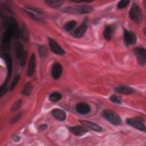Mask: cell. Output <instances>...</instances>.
Masks as SVG:
<instances>
[{
    "label": "cell",
    "mask_w": 146,
    "mask_h": 146,
    "mask_svg": "<svg viewBox=\"0 0 146 146\" xmlns=\"http://www.w3.org/2000/svg\"><path fill=\"white\" fill-rule=\"evenodd\" d=\"M94 8L89 5H82V6H68L64 9L63 11L67 13L71 14H87L92 12Z\"/></svg>",
    "instance_id": "obj_1"
},
{
    "label": "cell",
    "mask_w": 146,
    "mask_h": 146,
    "mask_svg": "<svg viewBox=\"0 0 146 146\" xmlns=\"http://www.w3.org/2000/svg\"><path fill=\"white\" fill-rule=\"evenodd\" d=\"M102 115L104 119L113 125H117L121 123L120 116L116 112L111 110H104L102 113Z\"/></svg>",
    "instance_id": "obj_2"
},
{
    "label": "cell",
    "mask_w": 146,
    "mask_h": 146,
    "mask_svg": "<svg viewBox=\"0 0 146 146\" xmlns=\"http://www.w3.org/2000/svg\"><path fill=\"white\" fill-rule=\"evenodd\" d=\"M129 17L130 18L136 23H140L141 21L142 14L140 9L135 3H133L131 6L129 11Z\"/></svg>",
    "instance_id": "obj_3"
},
{
    "label": "cell",
    "mask_w": 146,
    "mask_h": 146,
    "mask_svg": "<svg viewBox=\"0 0 146 146\" xmlns=\"http://www.w3.org/2000/svg\"><path fill=\"white\" fill-rule=\"evenodd\" d=\"M13 37L11 29L7 27L2 38V48L4 51H9L10 47L11 39Z\"/></svg>",
    "instance_id": "obj_4"
},
{
    "label": "cell",
    "mask_w": 146,
    "mask_h": 146,
    "mask_svg": "<svg viewBox=\"0 0 146 146\" xmlns=\"http://www.w3.org/2000/svg\"><path fill=\"white\" fill-rule=\"evenodd\" d=\"M126 122L128 124L135 127V128L145 132V126L144 124V121L141 117H132L128 118L126 120Z\"/></svg>",
    "instance_id": "obj_5"
},
{
    "label": "cell",
    "mask_w": 146,
    "mask_h": 146,
    "mask_svg": "<svg viewBox=\"0 0 146 146\" xmlns=\"http://www.w3.org/2000/svg\"><path fill=\"white\" fill-rule=\"evenodd\" d=\"M133 51L139 63L141 65H145L146 63V51L145 48L136 47Z\"/></svg>",
    "instance_id": "obj_6"
},
{
    "label": "cell",
    "mask_w": 146,
    "mask_h": 146,
    "mask_svg": "<svg viewBox=\"0 0 146 146\" xmlns=\"http://www.w3.org/2000/svg\"><path fill=\"white\" fill-rule=\"evenodd\" d=\"M48 42L50 50L52 52L58 55H63L65 53L64 50L54 39L48 38Z\"/></svg>",
    "instance_id": "obj_7"
},
{
    "label": "cell",
    "mask_w": 146,
    "mask_h": 146,
    "mask_svg": "<svg viewBox=\"0 0 146 146\" xmlns=\"http://www.w3.org/2000/svg\"><path fill=\"white\" fill-rule=\"evenodd\" d=\"M124 39L127 45L133 44L136 42L137 37L133 31L125 30L124 32Z\"/></svg>",
    "instance_id": "obj_8"
},
{
    "label": "cell",
    "mask_w": 146,
    "mask_h": 146,
    "mask_svg": "<svg viewBox=\"0 0 146 146\" xmlns=\"http://www.w3.org/2000/svg\"><path fill=\"white\" fill-rule=\"evenodd\" d=\"M2 58L5 60L6 64V67H7V79L6 80L9 81L10 79V78L11 77V73H12V59L11 58V56L10 54L7 53H5L4 54L2 55Z\"/></svg>",
    "instance_id": "obj_9"
},
{
    "label": "cell",
    "mask_w": 146,
    "mask_h": 146,
    "mask_svg": "<svg viewBox=\"0 0 146 146\" xmlns=\"http://www.w3.org/2000/svg\"><path fill=\"white\" fill-rule=\"evenodd\" d=\"M62 72V67L59 63H55L52 67L51 74L54 79H56L60 78Z\"/></svg>",
    "instance_id": "obj_10"
},
{
    "label": "cell",
    "mask_w": 146,
    "mask_h": 146,
    "mask_svg": "<svg viewBox=\"0 0 146 146\" xmlns=\"http://www.w3.org/2000/svg\"><path fill=\"white\" fill-rule=\"evenodd\" d=\"M70 131L76 136H83L88 131L86 127L83 126H75L70 128Z\"/></svg>",
    "instance_id": "obj_11"
},
{
    "label": "cell",
    "mask_w": 146,
    "mask_h": 146,
    "mask_svg": "<svg viewBox=\"0 0 146 146\" xmlns=\"http://www.w3.org/2000/svg\"><path fill=\"white\" fill-rule=\"evenodd\" d=\"M80 122L82 125H83L86 128L92 129L94 131L100 132L102 131V127L95 123L89 121H86V120H80Z\"/></svg>",
    "instance_id": "obj_12"
},
{
    "label": "cell",
    "mask_w": 146,
    "mask_h": 146,
    "mask_svg": "<svg viewBox=\"0 0 146 146\" xmlns=\"http://www.w3.org/2000/svg\"><path fill=\"white\" fill-rule=\"evenodd\" d=\"M76 110L79 113L84 115L90 112L91 108L90 106L87 103H80L76 105Z\"/></svg>",
    "instance_id": "obj_13"
},
{
    "label": "cell",
    "mask_w": 146,
    "mask_h": 146,
    "mask_svg": "<svg viewBox=\"0 0 146 146\" xmlns=\"http://www.w3.org/2000/svg\"><path fill=\"white\" fill-rule=\"evenodd\" d=\"M25 11L29 15H30L32 18H33L35 20H37V21L42 20V14L38 10H36L33 8L27 7L25 9Z\"/></svg>",
    "instance_id": "obj_14"
},
{
    "label": "cell",
    "mask_w": 146,
    "mask_h": 146,
    "mask_svg": "<svg viewBox=\"0 0 146 146\" xmlns=\"http://www.w3.org/2000/svg\"><path fill=\"white\" fill-rule=\"evenodd\" d=\"M35 56L34 54H33L30 57L28 68L27 70V75L28 76H31L33 74L35 70Z\"/></svg>",
    "instance_id": "obj_15"
},
{
    "label": "cell",
    "mask_w": 146,
    "mask_h": 146,
    "mask_svg": "<svg viewBox=\"0 0 146 146\" xmlns=\"http://www.w3.org/2000/svg\"><path fill=\"white\" fill-rule=\"evenodd\" d=\"M52 115L57 120L60 121H63L66 119V112L61 109L55 108L52 110Z\"/></svg>",
    "instance_id": "obj_16"
},
{
    "label": "cell",
    "mask_w": 146,
    "mask_h": 146,
    "mask_svg": "<svg viewBox=\"0 0 146 146\" xmlns=\"http://www.w3.org/2000/svg\"><path fill=\"white\" fill-rule=\"evenodd\" d=\"M87 29V26L85 24H83L77 27L72 33L73 36L75 38H80L82 36L86 33Z\"/></svg>",
    "instance_id": "obj_17"
},
{
    "label": "cell",
    "mask_w": 146,
    "mask_h": 146,
    "mask_svg": "<svg viewBox=\"0 0 146 146\" xmlns=\"http://www.w3.org/2000/svg\"><path fill=\"white\" fill-rule=\"evenodd\" d=\"M115 90L120 94H126V95L131 94L135 91L132 88L129 86H124V85H121L116 87L115 88Z\"/></svg>",
    "instance_id": "obj_18"
},
{
    "label": "cell",
    "mask_w": 146,
    "mask_h": 146,
    "mask_svg": "<svg viewBox=\"0 0 146 146\" xmlns=\"http://www.w3.org/2000/svg\"><path fill=\"white\" fill-rule=\"evenodd\" d=\"M113 32H114V29L113 27L111 25H108L107 26L104 31H103V36L104 38L107 40H110L111 39L113 34Z\"/></svg>",
    "instance_id": "obj_19"
},
{
    "label": "cell",
    "mask_w": 146,
    "mask_h": 146,
    "mask_svg": "<svg viewBox=\"0 0 146 146\" xmlns=\"http://www.w3.org/2000/svg\"><path fill=\"white\" fill-rule=\"evenodd\" d=\"M63 1L60 0H46L44 1V3L48 6L52 7H58L60 6L62 3Z\"/></svg>",
    "instance_id": "obj_20"
},
{
    "label": "cell",
    "mask_w": 146,
    "mask_h": 146,
    "mask_svg": "<svg viewBox=\"0 0 146 146\" xmlns=\"http://www.w3.org/2000/svg\"><path fill=\"white\" fill-rule=\"evenodd\" d=\"M20 34H21L22 39L23 40V42H27L28 40L29 35H28V31L26 26L23 25L21 27V29L20 30Z\"/></svg>",
    "instance_id": "obj_21"
},
{
    "label": "cell",
    "mask_w": 146,
    "mask_h": 146,
    "mask_svg": "<svg viewBox=\"0 0 146 146\" xmlns=\"http://www.w3.org/2000/svg\"><path fill=\"white\" fill-rule=\"evenodd\" d=\"M24 51L25 50H23V47L22 44L19 42L15 44V54L17 57L19 58Z\"/></svg>",
    "instance_id": "obj_22"
},
{
    "label": "cell",
    "mask_w": 146,
    "mask_h": 146,
    "mask_svg": "<svg viewBox=\"0 0 146 146\" xmlns=\"http://www.w3.org/2000/svg\"><path fill=\"white\" fill-rule=\"evenodd\" d=\"M76 26V22L75 21H71L65 23V25L63 26V28L66 31H68L74 29V27H75Z\"/></svg>",
    "instance_id": "obj_23"
},
{
    "label": "cell",
    "mask_w": 146,
    "mask_h": 146,
    "mask_svg": "<svg viewBox=\"0 0 146 146\" xmlns=\"http://www.w3.org/2000/svg\"><path fill=\"white\" fill-rule=\"evenodd\" d=\"M62 98V95L59 92H55L52 93L49 97L50 100L52 102H56Z\"/></svg>",
    "instance_id": "obj_24"
},
{
    "label": "cell",
    "mask_w": 146,
    "mask_h": 146,
    "mask_svg": "<svg viewBox=\"0 0 146 146\" xmlns=\"http://www.w3.org/2000/svg\"><path fill=\"white\" fill-rule=\"evenodd\" d=\"M31 91V85L30 83H26L22 90V94L24 95H29Z\"/></svg>",
    "instance_id": "obj_25"
},
{
    "label": "cell",
    "mask_w": 146,
    "mask_h": 146,
    "mask_svg": "<svg viewBox=\"0 0 146 146\" xmlns=\"http://www.w3.org/2000/svg\"><path fill=\"white\" fill-rule=\"evenodd\" d=\"M110 100H111L112 102H113V103L117 104H121V102H122L121 99L120 97H119V96H116V95H112V96L110 97Z\"/></svg>",
    "instance_id": "obj_26"
},
{
    "label": "cell",
    "mask_w": 146,
    "mask_h": 146,
    "mask_svg": "<svg viewBox=\"0 0 146 146\" xmlns=\"http://www.w3.org/2000/svg\"><path fill=\"white\" fill-rule=\"evenodd\" d=\"M26 58H27V52L25 50L21 57L20 59V64L21 66H23L26 62Z\"/></svg>",
    "instance_id": "obj_27"
},
{
    "label": "cell",
    "mask_w": 146,
    "mask_h": 146,
    "mask_svg": "<svg viewBox=\"0 0 146 146\" xmlns=\"http://www.w3.org/2000/svg\"><path fill=\"white\" fill-rule=\"evenodd\" d=\"M19 79H20V76L19 75H18V76L15 77V78L14 79L13 81L11 82V85L10 86V90H13L15 87V86H17V84H18V83L19 80Z\"/></svg>",
    "instance_id": "obj_28"
},
{
    "label": "cell",
    "mask_w": 146,
    "mask_h": 146,
    "mask_svg": "<svg viewBox=\"0 0 146 146\" xmlns=\"http://www.w3.org/2000/svg\"><path fill=\"white\" fill-rule=\"evenodd\" d=\"M129 3V1H128V0L120 1L117 4V7L119 9H123V8L125 7L128 5Z\"/></svg>",
    "instance_id": "obj_29"
},
{
    "label": "cell",
    "mask_w": 146,
    "mask_h": 146,
    "mask_svg": "<svg viewBox=\"0 0 146 146\" xmlns=\"http://www.w3.org/2000/svg\"><path fill=\"white\" fill-rule=\"evenodd\" d=\"M22 104V101L21 100H18L13 105L11 108V110L13 111H15L19 108V107L21 106Z\"/></svg>",
    "instance_id": "obj_30"
},
{
    "label": "cell",
    "mask_w": 146,
    "mask_h": 146,
    "mask_svg": "<svg viewBox=\"0 0 146 146\" xmlns=\"http://www.w3.org/2000/svg\"><path fill=\"white\" fill-rule=\"evenodd\" d=\"M7 80H6V82L3 84V85L1 86V89H0V95L2 96L6 91L7 90Z\"/></svg>",
    "instance_id": "obj_31"
},
{
    "label": "cell",
    "mask_w": 146,
    "mask_h": 146,
    "mask_svg": "<svg viewBox=\"0 0 146 146\" xmlns=\"http://www.w3.org/2000/svg\"><path fill=\"white\" fill-rule=\"evenodd\" d=\"M39 53L41 56H44L46 54L47 52V50L46 48L44 46H40L39 47Z\"/></svg>",
    "instance_id": "obj_32"
},
{
    "label": "cell",
    "mask_w": 146,
    "mask_h": 146,
    "mask_svg": "<svg viewBox=\"0 0 146 146\" xmlns=\"http://www.w3.org/2000/svg\"><path fill=\"white\" fill-rule=\"evenodd\" d=\"M21 117V114H19V115H17L16 116H15V117L13 119L11 123H15L17 122L18 120H19Z\"/></svg>",
    "instance_id": "obj_33"
},
{
    "label": "cell",
    "mask_w": 146,
    "mask_h": 146,
    "mask_svg": "<svg viewBox=\"0 0 146 146\" xmlns=\"http://www.w3.org/2000/svg\"><path fill=\"white\" fill-rule=\"evenodd\" d=\"M47 128V125L46 124H43L42 125H41L39 127V128L41 129V130H44L46 129V128Z\"/></svg>",
    "instance_id": "obj_34"
},
{
    "label": "cell",
    "mask_w": 146,
    "mask_h": 146,
    "mask_svg": "<svg viewBox=\"0 0 146 146\" xmlns=\"http://www.w3.org/2000/svg\"><path fill=\"white\" fill-rule=\"evenodd\" d=\"M13 140H14L15 141H18L20 140V137H19V136L15 135V136H13Z\"/></svg>",
    "instance_id": "obj_35"
}]
</instances>
